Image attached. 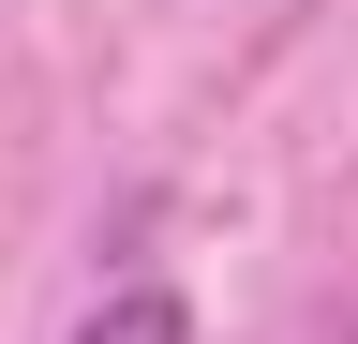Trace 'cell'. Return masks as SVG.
Masks as SVG:
<instances>
[{
    "label": "cell",
    "mask_w": 358,
    "mask_h": 344,
    "mask_svg": "<svg viewBox=\"0 0 358 344\" xmlns=\"http://www.w3.org/2000/svg\"><path fill=\"white\" fill-rule=\"evenodd\" d=\"M75 344H194V315H179L164 284H120V299H105V315H90Z\"/></svg>",
    "instance_id": "cell-1"
}]
</instances>
